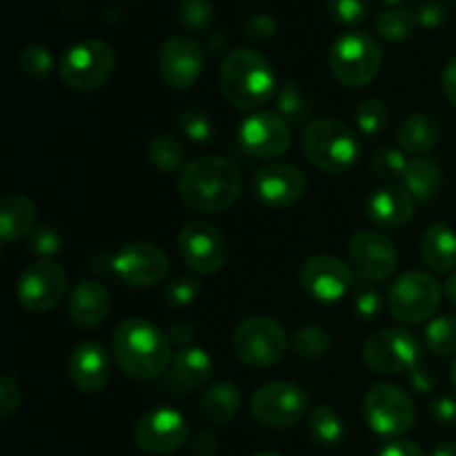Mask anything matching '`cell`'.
Here are the masks:
<instances>
[{
    "label": "cell",
    "mask_w": 456,
    "mask_h": 456,
    "mask_svg": "<svg viewBox=\"0 0 456 456\" xmlns=\"http://www.w3.org/2000/svg\"><path fill=\"white\" fill-rule=\"evenodd\" d=\"M243 191V176L223 156H199L183 167L178 196L199 214H221L230 209Z\"/></svg>",
    "instance_id": "6da1fadb"
},
{
    "label": "cell",
    "mask_w": 456,
    "mask_h": 456,
    "mask_svg": "<svg viewBox=\"0 0 456 456\" xmlns=\"http://www.w3.org/2000/svg\"><path fill=\"white\" fill-rule=\"evenodd\" d=\"M172 338L151 321L132 316L116 328L111 352L118 368L136 381H154L172 365Z\"/></svg>",
    "instance_id": "7a4b0ae2"
},
{
    "label": "cell",
    "mask_w": 456,
    "mask_h": 456,
    "mask_svg": "<svg viewBox=\"0 0 456 456\" xmlns=\"http://www.w3.org/2000/svg\"><path fill=\"white\" fill-rule=\"evenodd\" d=\"M221 92L236 110H258L276 96L274 69L256 49L240 47L225 56L218 69Z\"/></svg>",
    "instance_id": "3957f363"
},
{
    "label": "cell",
    "mask_w": 456,
    "mask_h": 456,
    "mask_svg": "<svg viewBox=\"0 0 456 456\" xmlns=\"http://www.w3.org/2000/svg\"><path fill=\"white\" fill-rule=\"evenodd\" d=\"M303 154L325 174H343L359 160L361 145L346 123L334 118L310 120L303 129Z\"/></svg>",
    "instance_id": "277c9868"
},
{
    "label": "cell",
    "mask_w": 456,
    "mask_h": 456,
    "mask_svg": "<svg viewBox=\"0 0 456 456\" xmlns=\"http://www.w3.org/2000/svg\"><path fill=\"white\" fill-rule=\"evenodd\" d=\"M330 71L347 89H359L377 78L383 65V49L365 31H347L334 40L328 56Z\"/></svg>",
    "instance_id": "5b68a950"
},
{
    "label": "cell",
    "mask_w": 456,
    "mask_h": 456,
    "mask_svg": "<svg viewBox=\"0 0 456 456\" xmlns=\"http://www.w3.org/2000/svg\"><path fill=\"white\" fill-rule=\"evenodd\" d=\"M116 71V53L105 40H78L58 62L61 80L76 92H96L105 87Z\"/></svg>",
    "instance_id": "8992f818"
},
{
    "label": "cell",
    "mask_w": 456,
    "mask_h": 456,
    "mask_svg": "<svg viewBox=\"0 0 456 456\" xmlns=\"http://www.w3.org/2000/svg\"><path fill=\"white\" fill-rule=\"evenodd\" d=\"M232 347L240 363L248 368H272L288 350V334L272 316H249L236 328Z\"/></svg>",
    "instance_id": "52a82bcc"
},
{
    "label": "cell",
    "mask_w": 456,
    "mask_h": 456,
    "mask_svg": "<svg viewBox=\"0 0 456 456\" xmlns=\"http://www.w3.org/2000/svg\"><path fill=\"white\" fill-rule=\"evenodd\" d=\"M441 297H444V289L435 276L421 270H410L392 283L387 307L401 323L419 325L436 314Z\"/></svg>",
    "instance_id": "ba28073f"
},
{
    "label": "cell",
    "mask_w": 456,
    "mask_h": 456,
    "mask_svg": "<svg viewBox=\"0 0 456 456\" xmlns=\"http://www.w3.org/2000/svg\"><path fill=\"white\" fill-rule=\"evenodd\" d=\"M249 412L270 430L297 426L307 412V392L289 381H272L258 387L249 399Z\"/></svg>",
    "instance_id": "9c48e42d"
},
{
    "label": "cell",
    "mask_w": 456,
    "mask_h": 456,
    "mask_svg": "<svg viewBox=\"0 0 456 456\" xmlns=\"http://www.w3.org/2000/svg\"><path fill=\"white\" fill-rule=\"evenodd\" d=\"M363 414L370 430L377 432L379 436L395 439L412 428L417 410H414L408 392L390 386V383H379V386L370 387L365 395Z\"/></svg>",
    "instance_id": "30bf717a"
},
{
    "label": "cell",
    "mask_w": 456,
    "mask_h": 456,
    "mask_svg": "<svg viewBox=\"0 0 456 456\" xmlns=\"http://www.w3.org/2000/svg\"><path fill=\"white\" fill-rule=\"evenodd\" d=\"M363 361L374 374H381V377L403 374L419 365L421 346L405 330L386 328L365 341Z\"/></svg>",
    "instance_id": "8fae6325"
},
{
    "label": "cell",
    "mask_w": 456,
    "mask_h": 456,
    "mask_svg": "<svg viewBox=\"0 0 456 456\" xmlns=\"http://www.w3.org/2000/svg\"><path fill=\"white\" fill-rule=\"evenodd\" d=\"M178 252L185 265L196 274H216L230 258V243L216 225L191 221L178 232Z\"/></svg>",
    "instance_id": "7c38bea8"
},
{
    "label": "cell",
    "mask_w": 456,
    "mask_h": 456,
    "mask_svg": "<svg viewBox=\"0 0 456 456\" xmlns=\"http://www.w3.org/2000/svg\"><path fill=\"white\" fill-rule=\"evenodd\" d=\"M67 292V272L61 263L43 258L22 270L16 285V297L25 310L49 312L62 301Z\"/></svg>",
    "instance_id": "4fadbf2b"
},
{
    "label": "cell",
    "mask_w": 456,
    "mask_h": 456,
    "mask_svg": "<svg viewBox=\"0 0 456 456\" xmlns=\"http://www.w3.org/2000/svg\"><path fill=\"white\" fill-rule=\"evenodd\" d=\"M169 272V258L159 245L134 240L111 256V274L129 288H151Z\"/></svg>",
    "instance_id": "5bb4252c"
},
{
    "label": "cell",
    "mask_w": 456,
    "mask_h": 456,
    "mask_svg": "<svg viewBox=\"0 0 456 456\" xmlns=\"http://www.w3.org/2000/svg\"><path fill=\"white\" fill-rule=\"evenodd\" d=\"M190 441V426L178 410L154 408L134 426V444L147 454H172Z\"/></svg>",
    "instance_id": "9a60e30c"
},
{
    "label": "cell",
    "mask_w": 456,
    "mask_h": 456,
    "mask_svg": "<svg viewBox=\"0 0 456 456\" xmlns=\"http://www.w3.org/2000/svg\"><path fill=\"white\" fill-rule=\"evenodd\" d=\"M298 283L303 292L319 303H337L354 288V270L341 258L321 256L307 258L298 270Z\"/></svg>",
    "instance_id": "2e32d148"
},
{
    "label": "cell",
    "mask_w": 456,
    "mask_h": 456,
    "mask_svg": "<svg viewBox=\"0 0 456 456\" xmlns=\"http://www.w3.org/2000/svg\"><path fill=\"white\" fill-rule=\"evenodd\" d=\"M205 65V52L200 43L190 36H172L160 45L159 71L165 85L176 92L194 87Z\"/></svg>",
    "instance_id": "e0dca14e"
},
{
    "label": "cell",
    "mask_w": 456,
    "mask_h": 456,
    "mask_svg": "<svg viewBox=\"0 0 456 456\" xmlns=\"http://www.w3.org/2000/svg\"><path fill=\"white\" fill-rule=\"evenodd\" d=\"M239 142L254 159H279L289 150L292 134L288 120L274 111H256L240 123Z\"/></svg>",
    "instance_id": "ac0fdd59"
},
{
    "label": "cell",
    "mask_w": 456,
    "mask_h": 456,
    "mask_svg": "<svg viewBox=\"0 0 456 456\" xmlns=\"http://www.w3.org/2000/svg\"><path fill=\"white\" fill-rule=\"evenodd\" d=\"M352 270L365 281H386L395 274L399 254L395 243L377 230H363L350 240Z\"/></svg>",
    "instance_id": "d6986e66"
},
{
    "label": "cell",
    "mask_w": 456,
    "mask_h": 456,
    "mask_svg": "<svg viewBox=\"0 0 456 456\" xmlns=\"http://www.w3.org/2000/svg\"><path fill=\"white\" fill-rule=\"evenodd\" d=\"M305 176L294 165L270 163L254 174L252 190L261 205L272 209L292 208L305 194Z\"/></svg>",
    "instance_id": "ffe728a7"
},
{
    "label": "cell",
    "mask_w": 456,
    "mask_h": 456,
    "mask_svg": "<svg viewBox=\"0 0 456 456\" xmlns=\"http://www.w3.org/2000/svg\"><path fill=\"white\" fill-rule=\"evenodd\" d=\"M67 372L80 392H101L111 379L110 354L96 341L78 343L67 361Z\"/></svg>",
    "instance_id": "44dd1931"
},
{
    "label": "cell",
    "mask_w": 456,
    "mask_h": 456,
    "mask_svg": "<svg viewBox=\"0 0 456 456\" xmlns=\"http://www.w3.org/2000/svg\"><path fill=\"white\" fill-rule=\"evenodd\" d=\"M414 196L405 187H379L365 200V214L383 230H399L414 216Z\"/></svg>",
    "instance_id": "7402d4cb"
},
{
    "label": "cell",
    "mask_w": 456,
    "mask_h": 456,
    "mask_svg": "<svg viewBox=\"0 0 456 456\" xmlns=\"http://www.w3.org/2000/svg\"><path fill=\"white\" fill-rule=\"evenodd\" d=\"M69 321L80 330L98 328L110 314V292L101 281L85 279L74 285L67 301Z\"/></svg>",
    "instance_id": "603a6c76"
},
{
    "label": "cell",
    "mask_w": 456,
    "mask_h": 456,
    "mask_svg": "<svg viewBox=\"0 0 456 456\" xmlns=\"http://www.w3.org/2000/svg\"><path fill=\"white\" fill-rule=\"evenodd\" d=\"M419 252L432 272L452 274L456 270V232L445 223H435L421 234Z\"/></svg>",
    "instance_id": "cb8c5ba5"
},
{
    "label": "cell",
    "mask_w": 456,
    "mask_h": 456,
    "mask_svg": "<svg viewBox=\"0 0 456 456\" xmlns=\"http://www.w3.org/2000/svg\"><path fill=\"white\" fill-rule=\"evenodd\" d=\"M172 379L185 390L203 387L214 377V361L203 347H183L172 359Z\"/></svg>",
    "instance_id": "d4e9b609"
},
{
    "label": "cell",
    "mask_w": 456,
    "mask_h": 456,
    "mask_svg": "<svg viewBox=\"0 0 456 456\" xmlns=\"http://www.w3.org/2000/svg\"><path fill=\"white\" fill-rule=\"evenodd\" d=\"M36 205L22 194H7L0 203V236L4 243L29 236L36 230Z\"/></svg>",
    "instance_id": "484cf974"
},
{
    "label": "cell",
    "mask_w": 456,
    "mask_h": 456,
    "mask_svg": "<svg viewBox=\"0 0 456 456\" xmlns=\"http://www.w3.org/2000/svg\"><path fill=\"white\" fill-rule=\"evenodd\" d=\"M441 141V127L432 116L414 114L399 127L401 150L412 156H428Z\"/></svg>",
    "instance_id": "4316f807"
},
{
    "label": "cell",
    "mask_w": 456,
    "mask_h": 456,
    "mask_svg": "<svg viewBox=\"0 0 456 456\" xmlns=\"http://www.w3.org/2000/svg\"><path fill=\"white\" fill-rule=\"evenodd\" d=\"M240 403L243 399H240L239 387L230 381H218L200 396V414L214 426H223L239 414Z\"/></svg>",
    "instance_id": "83f0119b"
},
{
    "label": "cell",
    "mask_w": 456,
    "mask_h": 456,
    "mask_svg": "<svg viewBox=\"0 0 456 456\" xmlns=\"http://www.w3.org/2000/svg\"><path fill=\"white\" fill-rule=\"evenodd\" d=\"M441 183H444V172H441V165L435 159L419 156V159H412L408 163V169H405L403 176V187L419 203H430V200H435V196L441 190Z\"/></svg>",
    "instance_id": "f1b7e54d"
},
{
    "label": "cell",
    "mask_w": 456,
    "mask_h": 456,
    "mask_svg": "<svg viewBox=\"0 0 456 456\" xmlns=\"http://www.w3.org/2000/svg\"><path fill=\"white\" fill-rule=\"evenodd\" d=\"M307 430L316 444L323 448H334L346 436V423L337 410H332L330 405H319L307 417Z\"/></svg>",
    "instance_id": "f546056e"
},
{
    "label": "cell",
    "mask_w": 456,
    "mask_h": 456,
    "mask_svg": "<svg viewBox=\"0 0 456 456\" xmlns=\"http://www.w3.org/2000/svg\"><path fill=\"white\" fill-rule=\"evenodd\" d=\"M276 110L279 114L288 120V125L294 127H303V123H310V102H307L305 94L298 87L294 80H283L276 89Z\"/></svg>",
    "instance_id": "4dcf8cb0"
},
{
    "label": "cell",
    "mask_w": 456,
    "mask_h": 456,
    "mask_svg": "<svg viewBox=\"0 0 456 456\" xmlns=\"http://www.w3.org/2000/svg\"><path fill=\"white\" fill-rule=\"evenodd\" d=\"M374 25H377L379 36L390 40V43H403L412 36L414 27H417L410 9L403 7H383L374 18Z\"/></svg>",
    "instance_id": "1f68e13d"
},
{
    "label": "cell",
    "mask_w": 456,
    "mask_h": 456,
    "mask_svg": "<svg viewBox=\"0 0 456 456\" xmlns=\"http://www.w3.org/2000/svg\"><path fill=\"white\" fill-rule=\"evenodd\" d=\"M147 159L160 172H176L185 163V147L169 134H159L147 145Z\"/></svg>",
    "instance_id": "d6a6232c"
},
{
    "label": "cell",
    "mask_w": 456,
    "mask_h": 456,
    "mask_svg": "<svg viewBox=\"0 0 456 456\" xmlns=\"http://www.w3.org/2000/svg\"><path fill=\"white\" fill-rule=\"evenodd\" d=\"M426 346L435 356L456 354V316L441 314L426 325Z\"/></svg>",
    "instance_id": "836d02e7"
},
{
    "label": "cell",
    "mask_w": 456,
    "mask_h": 456,
    "mask_svg": "<svg viewBox=\"0 0 456 456\" xmlns=\"http://www.w3.org/2000/svg\"><path fill=\"white\" fill-rule=\"evenodd\" d=\"M292 347L303 359H321L332 347V337L321 325H303V328L294 332Z\"/></svg>",
    "instance_id": "e575fe53"
},
{
    "label": "cell",
    "mask_w": 456,
    "mask_h": 456,
    "mask_svg": "<svg viewBox=\"0 0 456 456\" xmlns=\"http://www.w3.org/2000/svg\"><path fill=\"white\" fill-rule=\"evenodd\" d=\"M178 129L194 145H209L214 138L212 118L200 107H185L178 114Z\"/></svg>",
    "instance_id": "d590c367"
},
{
    "label": "cell",
    "mask_w": 456,
    "mask_h": 456,
    "mask_svg": "<svg viewBox=\"0 0 456 456\" xmlns=\"http://www.w3.org/2000/svg\"><path fill=\"white\" fill-rule=\"evenodd\" d=\"M356 127L361 129L363 136H379L387 129L390 123V110H387L386 102L381 98H368L359 105L354 114Z\"/></svg>",
    "instance_id": "8d00e7d4"
},
{
    "label": "cell",
    "mask_w": 456,
    "mask_h": 456,
    "mask_svg": "<svg viewBox=\"0 0 456 456\" xmlns=\"http://www.w3.org/2000/svg\"><path fill=\"white\" fill-rule=\"evenodd\" d=\"M372 169L383 181H403L408 160L403 151L396 147H379L372 156Z\"/></svg>",
    "instance_id": "74e56055"
},
{
    "label": "cell",
    "mask_w": 456,
    "mask_h": 456,
    "mask_svg": "<svg viewBox=\"0 0 456 456\" xmlns=\"http://www.w3.org/2000/svg\"><path fill=\"white\" fill-rule=\"evenodd\" d=\"M18 67L29 78H45L52 74L53 69V56L45 45H27L20 53H18Z\"/></svg>",
    "instance_id": "f35d334b"
},
{
    "label": "cell",
    "mask_w": 456,
    "mask_h": 456,
    "mask_svg": "<svg viewBox=\"0 0 456 456\" xmlns=\"http://www.w3.org/2000/svg\"><path fill=\"white\" fill-rule=\"evenodd\" d=\"M178 20L190 31L208 29L214 20V4L209 0H183L178 7Z\"/></svg>",
    "instance_id": "ab89813d"
},
{
    "label": "cell",
    "mask_w": 456,
    "mask_h": 456,
    "mask_svg": "<svg viewBox=\"0 0 456 456\" xmlns=\"http://www.w3.org/2000/svg\"><path fill=\"white\" fill-rule=\"evenodd\" d=\"M325 7L334 20L346 27L361 25L370 16L368 0H325Z\"/></svg>",
    "instance_id": "60d3db41"
},
{
    "label": "cell",
    "mask_w": 456,
    "mask_h": 456,
    "mask_svg": "<svg viewBox=\"0 0 456 456\" xmlns=\"http://www.w3.org/2000/svg\"><path fill=\"white\" fill-rule=\"evenodd\" d=\"M410 13H412L414 25L423 29H436L450 18V9L444 0H417L410 7Z\"/></svg>",
    "instance_id": "b9f144b4"
},
{
    "label": "cell",
    "mask_w": 456,
    "mask_h": 456,
    "mask_svg": "<svg viewBox=\"0 0 456 456\" xmlns=\"http://www.w3.org/2000/svg\"><path fill=\"white\" fill-rule=\"evenodd\" d=\"M200 294L199 281L191 279V276H176L174 281H169L163 289V298L167 301L169 307H185L190 303L196 301V297Z\"/></svg>",
    "instance_id": "7bdbcfd3"
},
{
    "label": "cell",
    "mask_w": 456,
    "mask_h": 456,
    "mask_svg": "<svg viewBox=\"0 0 456 456\" xmlns=\"http://www.w3.org/2000/svg\"><path fill=\"white\" fill-rule=\"evenodd\" d=\"M29 249L43 258L56 256V254L62 249L61 234H58L52 225L36 227V230L29 234Z\"/></svg>",
    "instance_id": "ee69618b"
},
{
    "label": "cell",
    "mask_w": 456,
    "mask_h": 456,
    "mask_svg": "<svg viewBox=\"0 0 456 456\" xmlns=\"http://www.w3.org/2000/svg\"><path fill=\"white\" fill-rule=\"evenodd\" d=\"M18 405H20V386H18L16 374L7 372L0 381V417L4 421L12 419L18 412Z\"/></svg>",
    "instance_id": "f6af8a7d"
},
{
    "label": "cell",
    "mask_w": 456,
    "mask_h": 456,
    "mask_svg": "<svg viewBox=\"0 0 456 456\" xmlns=\"http://www.w3.org/2000/svg\"><path fill=\"white\" fill-rule=\"evenodd\" d=\"M243 31L254 43H267V40H272L276 36V20L272 16H265V13H258V16H252L249 20H245Z\"/></svg>",
    "instance_id": "bcb514c9"
},
{
    "label": "cell",
    "mask_w": 456,
    "mask_h": 456,
    "mask_svg": "<svg viewBox=\"0 0 456 456\" xmlns=\"http://www.w3.org/2000/svg\"><path fill=\"white\" fill-rule=\"evenodd\" d=\"M381 312V294L372 288H361L354 297V314L361 321H372Z\"/></svg>",
    "instance_id": "7dc6e473"
},
{
    "label": "cell",
    "mask_w": 456,
    "mask_h": 456,
    "mask_svg": "<svg viewBox=\"0 0 456 456\" xmlns=\"http://www.w3.org/2000/svg\"><path fill=\"white\" fill-rule=\"evenodd\" d=\"M408 381L412 386V390L419 392V395H428V392L435 390V374H432L430 368H423V365H417L414 370H410Z\"/></svg>",
    "instance_id": "c3c4849f"
},
{
    "label": "cell",
    "mask_w": 456,
    "mask_h": 456,
    "mask_svg": "<svg viewBox=\"0 0 456 456\" xmlns=\"http://www.w3.org/2000/svg\"><path fill=\"white\" fill-rule=\"evenodd\" d=\"M432 417L436 419L444 426H452L456 423V401L450 396H439V399L432 401Z\"/></svg>",
    "instance_id": "681fc988"
},
{
    "label": "cell",
    "mask_w": 456,
    "mask_h": 456,
    "mask_svg": "<svg viewBox=\"0 0 456 456\" xmlns=\"http://www.w3.org/2000/svg\"><path fill=\"white\" fill-rule=\"evenodd\" d=\"M190 448L196 456H214L218 452V441L216 436L209 435L208 430H200L191 436Z\"/></svg>",
    "instance_id": "f907efd6"
},
{
    "label": "cell",
    "mask_w": 456,
    "mask_h": 456,
    "mask_svg": "<svg viewBox=\"0 0 456 456\" xmlns=\"http://www.w3.org/2000/svg\"><path fill=\"white\" fill-rule=\"evenodd\" d=\"M441 89H444V96L448 98L450 105L456 110V56L450 58L448 65L444 67V74H441Z\"/></svg>",
    "instance_id": "816d5d0a"
},
{
    "label": "cell",
    "mask_w": 456,
    "mask_h": 456,
    "mask_svg": "<svg viewBox=\"0 0 456 456\" xmlns=\"http://www.w3.org/2000/svg\"><path fill=\"white\" fill-rule=\"evenodd\" d=\"M379 456H426V452H423L417 444H412V441L399 439L387 444L386 448L379 452Z\"/></svg>",
    "instance_id": "f5cc1de1"
},
{
    "label": "cell",
    "mask_w": 456,
    "mask_h": 456,
    "mask_svg": "<svg viewBox=\"0 0 456 456\" xmlns=\"http://www.w3.org/2000/svg\"><path fill=\"white\" fill-rule=\"evenodd\" d=\"M196 337V328L191 323H187V321H178V323L172 325V330H169V338H172V343H176V346L181 347H191L190 343L194 341Z\"/></svg>",
    "instance_id": "db71d44e"
},
{
    "label": "cell",
    "mask_w": 456,
    "mask_h": 456,
    "mask_svg": "<svg viewBox=\"0 0 456 456\" xmlns=\"http://www.w3.org/2000/svg\"><path fill=\"white\" fill-rule=\"evenodd\" d=\"M444 292H445V297H448V301L452 303V305H456V270L448 276V281H445Z\"/></svg>",
    "instance_id": "11a10c76"
},
{
    "label": "cell",
    "mask_w": 456,
    "mask_h": 456,
    "mask_svg": "<svg viewBox=\"0 0 456 456\" xmlns=\"http://www.w3.org/2000/svg\"><path fill=\"white\" fill-rule=\"evenodd\" d=\"M432 456H456V441H445L435 448Z\"/></svg>",
    "instance_id": "9f6ffc18"
},
{
    "label": "cell",
    "mask_w": 456,
    "mask_h": 456,
    "mask_svg": "<svg viewBox=\"0 0 456 456\" xmlns=\"http://www.w3.org/2000/svg\"><path fill=\"white\" fill-rule=\"evenodd\" d=\"M223 45H225V38H223V36H212V38H209V49H212L214 53L221 52Z\"/></svg>",
    "instance_id": "6f0895ef"
},
{
    "label": "cell",
    "mask_w": 456,
    "mask_h": 456,
    "mask_svg": "<svg viewBox=\"0 0 456 456\" xmlns=\"http://www.w3.org/2000/svg\"><path fill=\"white\" fill-rule=\"evenodd\" d=\"M450 379H452V383H454V387H456V354H454V359H452V365H450Z\"/></svg>",
    "instance_id": "680465c9"
},
{
    "label": "cell",
    "mask_w": 456,
    "mask_h": 456,
    "mask_svg": "<svg viewBox=\"0 0 456 456\" xmlns=\"http://www.w3.org/2000/svg\"><path fill=\"white\" fill-rule=\"evenodd\" d=\"M381 3H387V4H390V7H396V4L403 3V0H381Z\"/></svg>",
    "instance_id": "91938a15"
},
{
    "label": "cell",
    "mask_w": 456,
    "mask_h": 456,
    "mask_svg": "<svg viewBox=\"0 0 456 456\" xmlns=\"http://www.w3.org/2000/svg\"><path fill=\"white\" fill-rule=\"evenodd\" d=\"M254 456H283V454H279V452H256Z\"/></svg>",
    "instance_id": "94428289"
},
{
    "label": "cell",
    "mask_w": 456,
    "mask_h": 456,
    "mask_svg": "<svg viewBox=\"0 0 456 456\" xmlns=\"http://www.w3.org/2000/svg\"><path fill=\"white\" fill-rule=\"evenodd\" d=\"M129 3H134V0H129Z\"/></svg>",
    "instance_id": "6125c7cd"
},
{
    "label": "cell",
    "mask_w": 456,
    "mask_h": 456,
    "mask_svg": "<svg viewBox=\"0 0 456 456\" xmlns=\"http://www.w3.org/2000/svg\"><path fill=\"white\" fill-rule=\"evenodd\" d=\"M454 3H456V0H454Z\"/></svg>",
    "instance_id": "be15d7a7"
}]
</instances>
